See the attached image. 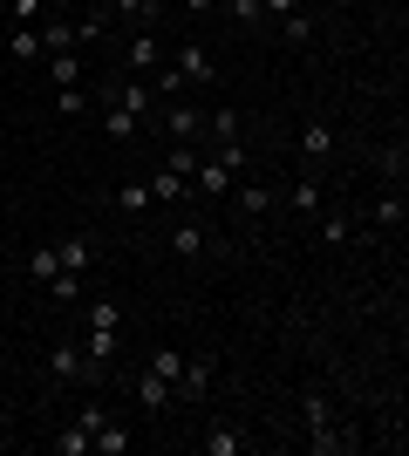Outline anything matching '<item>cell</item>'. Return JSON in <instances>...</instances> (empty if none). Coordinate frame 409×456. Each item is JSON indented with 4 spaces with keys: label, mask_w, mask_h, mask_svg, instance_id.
Wrapping results in <instances>:
<instances>
[{
    "label": "cell",
    "mask_w": 409,
    "mask_h": 456,
    "mask_svg": "<svg viewBox=\"0 0 409 456\" xmlns=\"http://www.w3.org/2000/svg\"><path fill=\"white\" fill-rule=\"evenodd\" d=\"M246 171V143H218L212 157H198V171H192V191L205 198V205H218V198H233V177Z\"/></svg>",
    "instance_id": "cell-1"
},
{
    "label": "cell",
    "mask_w": 409,
    "mask_h": 456,
    "mask_svg": "<svg viewBox=\"0 0 409 456\" xmlns=\"http://www.w3.org/2000/svg\"><path fill=\"white\" fill-rule=\"evenodd\" d=\"M300 416H307V450L314 456H334V450H348V429L334 422V402H328V388H300Z\"/></svg>",
    "instance_id": "cell-2"
},
{
    "label": "cell",
    "mask_w": 409,
    "mask_h": 456,
    "mask_svg": "<svg viewBox=\"0 0 409 456\" xmlns=\"http://www.w3.org/2000/svg\"><path fill=\"white\" fill-rule=\"evenodd\" d=\"M48 375L69 381V388H102V381H110V368H96V362H89V347L69 334V341L48 347Z\"/></svg>",
    "instance_id": "cell-3"
},
{
    "label": "cell",
    "mask_w": 409,
    "mask_h": 456,
    "mask_svg": "<svg viewBox=\"0 0 409 456\" xmlns=\"http://www.w3.org/2000/svg\"><path fill=\"white\" fill-rule=\"evenodd\" d=\"M164 61H171L164 35H157V28H130V41H123V69H130V76H157Z\"/></svg>",
    "instance_id": "cell-4"
},
{
    "label": "cell",
    "mask_w": 409,
    "mask_h": 456,
    "mask_svg": "<svg viewBox=\"0 0 409 456\" xmlns=\"http://www.w3.org/2000/svg\"><path fill=\"white\" fill-rule=\"evenodd\" d=\"M171 69H177V82L184 89H212L218 82V61L198 48V41H177V55H171Z\"/></svg>",
    "instance_id": "cell-5"
},
{
    "label": "cell",
    "mask_w": 409,
    "mask_h": 456,
    "mask_svg": "<svg viewBox=\"0 0 409 456\" xmlns=\"http://www.w3.org/2000/svg\"><path fill=\"white\" fill-rule=\"evenodd\" d=\"M212 381H218V362H212V354H192V362L177 368L171 395H177V402H205V395H212Z\"/></svg>",
    "instance_id": "cell-6"
},
{
    "label": "cell",
    "mask_w": 409,
    "mask_h": 456,
    "mask_svg": "<svg viewBox=\"0 0 409 456\" xmlns=\"http://www.w3.org/2000/svg\"><path fill=\"white\" fill-rule=\"evenodd\" d=\"M328 157H334V123H321V116L300 123V164L321 177V171H328Z\"/></svg>",
    "instance_id": "cell-7"
},
{
    "label": "cell",
    "mask_w": 409,
    "mask_h": 456,
    "mask_svg": "<svg viewBox=\"0 0 409 456\" xmlns=\"http://www.w3.org/2000/svg\"><path fill=\"white\" fill-rule=\"evenodd\" d=\"M130 402L143 409V416H157V409H171V381L143 368V375H130Z\"/></svg>",
    "instance_id": "cell-8"
},
{
    "label": "cell",
    "mask_w": 409,
    "mask_h": 456,
    "mask_svg": "<svg viewBox=\"0 0 409 456\" xmlns=\"http://www.w3.org/2000/svg\"><path fill=\"white\" fill-rule=\"evenodd\" d=\"M157 116H164L171 143H198V136H205V110H184L177 95H171V110H157Z\"/></svg>",
    "instance_id": "cell-9"
},
{
    "label": "cell",
    "mask_w": 409,
    "mask_h": 456,
    "mask_svg": "<svg viewBox=\"0 0 409 456\" xmlns=\"http://www.w3.org/2000/svg\"><path fill=\"white\" fill-rule=\"evenodd\" d=\"M55 259H61V273H89L96 266V239H89V232H69V239H55Z\"/></svg>",
    "instance_id": "cell-10"
},
{
    "label": "cell",
    "mask_w": 409,
    "mask_h": 456,
    "mask_svg": "<svg viewBox=\"0 0 409 456\" xmlns=\"http://www.w3.org/2000/svg\"><path fill=\"white\" fill-rule=\"evenodd\" d=\"M198 450L205 456H246V429H239V422H212V429L198 436Z\"/></svg>",
    "instance_id": "cell-11"
},
{
    "label": "cell",
    "mask_w": 409,
    "mask_h": 456,
    "mask_svg": "<svg viewBox=\"0 0 409 456\" xmlns=\"http://www.w3.org/2000/svg\"><path fill=\"white\" fill-rule=\"evenodd\" d=\"M123 327V306L102 293V300H82V334H117Z\"/></svg>",
    "instance_id": "cell-12"
},
{
    "label": "cell",
    "mask_w": 409,
    "mask_h": 456,
    "mask_svg": "<svg viewBox=\"0 0 409 456\" xmlns=\"http://www.w3.org/2000/svg\"><path fill=\"white\" fill-rule=\"evenodd\" d=\"M110 20H123V28H157V20H164V0H110Z\"/></svg>",
    "instance_id": "cell-13"
},
{
    "label": "cell",
    "mask_w": 409,
    "mask_h": 456,
    "mask_svg": "<svg viewBox=\"0 0 409 456\" xmlns=\"http://www.w3.org/2000/svg\"><path fill=\"white\" fill-rule=\"evenodd\" d=\"M89 450H96V456H123V450H130V429H123V416H102L96 429H89Z\"/></svg>",
    "instance_id": "cell-14"
},
{
    "label": "cell",
    "mask_w": 409,
    "mask_h": 456,
    "mask_svg": "<svg viewBox=\"0 0 409 456\" xmlns=\"http://www.w3.org/2000/svg\"><path fill=\"white\" fill-rule=\"evenodd\" d=\"M143 184H151V205H184V198H192V177H177L171 164L157 177H143Z\"/></svg>",
    "instance_id": "cell-15"
},
{
    "label": "cell",
    "mask_w": 409,
    "mask_h": 456,
    "mask_svg": "<svg viewBox=\"0 0 409 456\" xmlns=\"http://www.w3.org/2000/svg\"><path fill=\"white\" fill-rule=\"evenodd\" d=\"M205 246H212V232L198 225V218H177V232H171V252H177V259H205Z\"/></svg>",
    "instance_id": "cell-16"
},
{
    "label": "cell",
    "mask_w": 409,
    "mask_h": 456,
    "mask_svg": "<svg viewBox=\"0 0 409 456\" xmlns=\"http://www.w3.org/2000/svg\"><path fill=\"white\" fill-rule=\"evenodd\" d=\"M48 61V82H55V89H82V55L76 48H61V55H41Z\"/></svg>",
    "instance_id": "cell-17"
},
{
    "label": "cell",
    "mask_w": 409,
    "mask_h": 456,
    "mask_svg": "<svg viewBox=\"0 0 409 456\" xmlns=\"http://www.w3.org/2000/svg\"><path fill=\"white\" fill-rule=\"evenodd\" d=\"M287 211H300V218H314V211H321V177H314V171L287 191Z\"/></svg>",
    "instance_id": "cell-18"
},
{
    "label": "cell",
    "mask_w": 409,
    "mask_h": 456,
    "mask_svg": "<svg viewBox=\"0 0 409 456\" xmlns=\"http://www.w3.org/2000/svg\"><path fill=\"white\" fill-rule=\"evenodd\" d=\"M369 218H375L382 232H403V191H382V198L369 205Z\"/></svg>",
    "instance_id": "cell-19"
},
{
    "label": "cell",
    "mask_w": 409,
    "mask_h": 456,
    "mask_svg": "<svg viewBox=\"0 0 409 456\" xmlns=\"http://www.w3.org/2000/svg\"><path fill=\"white\" fill-rule=\"evenodd\" d=\"M273 205H280V191H266V184H239V211H246V218H266Z\"/></svg>",
    "instance_id": "cell-20"
},
{
    "label": "cell",
    "mask_w": 409,
    "mask_h": 456,
    "mask_svg": "<svg viewBox=\"0 0 409 456\" xmlns=\"http://www.w3.org/2000/svg\"><path fill=\"white\" fill-rule=\"evenodd\" d=\"M280 35H287L293 48H307V41H314V14H307V7H293V14H280Z\"/></svg>",
    "instance_id": "cell-21"
},
{
    "label": "cell",
    "mask_w": 409,
    "mask_h": 456,
    "mask_svg": "<svg viewBox=\"0 0 409 456\" xmlns=\"http://www.w3.org/2000/svg\"><path fill=\"white\" fill-rule=\"evenodd\" d=\"M55 273H61L55 246H35V252H28V280H35V286H48V280H55Z\"/></svg>",
    "instance_id": "cell-22"
},
{
    "label": "cell",
    "mask_w": 409,
    "mask_h": 456,
    "mask_svg": "<svg viewBox=\"0 0 409 456\" xmlns=\"http://www.w3.org/2000/svg\"><path fill=\"white\" fill-rule=\"evenodd\" d=\"M225 14H233L246 35H259V28H266V7H259V0H225Z\"/></svg>",
    "instance_id": "cell-23"
},
{
    "label": "cell",
    "mask_w": 409,
    "mask_h": 456,
    "mask_svg": "<svg viewBox=\"0 0 409 456\" xmlns=\"http://www.w3.org/2000/svg\"><path fill=\"white\" fill-rule=\"evenodd\" d=\"M102 28H110V0H102V7H89V14L76 20V48H82V41H96Z\"/></svg>",
    "instance_id": "cell-24"
},
{
    "label": "cell",
    "mask_w": 409,
    "mask_h": 456,
    "mask_svg": "<svg viewBox=\"0 0 409 456\" xmlns=\"http://www.w3.org/2000/svg\"><path fill=\"white\" fill-rule=\"evenodd\" d=\"M375 171H382V177H389L396 191H403V171H409V157H403V143H389V151L375 157Z\"/></svg>",
    "instance_id": "cell-25"
},
{
    "label": "cell",
    "mask_w": 409,
    "mask_h": 456,
    "mask_svg": "<svg viewBox=\"0 0 409 456\" xmlns=\"http://www.w3.org/2000/svg\"><path fill=\"white\" fill-rule=\"evenodd\" d=\"M48 293H55L61 306H82V273H55V280H48Z\"/></svg>",
    "instance_id": "cell-26"
},
{
    "label": "cell",
    "mask_w": 409,
    "mask_h": 456,
    "mask_svg": "<svg viewBox=\"0 0 409 456\" xmlns=\"http://www.w3.org/2000/svg\"><path fill=\"white\" fill-rule=\"evenodd\" d=\"M151 375H164V381H177V368H184V354H177V347H151Z\"/></svg>",
    "instance_id": "cell-27"
},
{
    "label": "cell",
    "mask_w": 409,
    "mask_h": 456,
    "mask_svg": "<svg viewBox=\"0 0 409 456\" xmlns=\"http://www.w3.org/2000/svg\"><path fill=\"white\" fill-rule=\"evenodd\" d=\"M48 48H41V28H14V61H41Z\"/></svg>",
    "instance_id": "cell-28"
},
{
    "label": "cell",
    "mask_w": 409,
    "mask_h": 456,
    "mask_svg": "<svg viewBox=\"0 0 409 456\" xmlns=\"http://www.w3.org/2000/svg\"><path fill=\"white\" fill-rule=\"evenodd\" d=\"M55 456H89V429H82V422H69V429L55 436Z\"/></svg>",
    "instance_id": "cell-29"
},
{
    "label": "cell",
    "mask_w": 409,
    "mask_h": 456,
    "mask_svg": "<svg viewBox=\"0 0 409 456\" xmlns=\"http://www.w3.org/2000/svg\"><path fill=\"white\" fill-rule=\"evenodd\" d=\"M102 130L117 136V143H130V136H136V116H130V110H117V102H110V116H102Z\"/></svg>",
    "instance_id": "cell-30"
},
{
    "label": "cell",
    "mask_w": 409,
    "mask_h": 456,
    "mask_svg": "<svg viewBox=\"0 0 409 456\" xmlns=\"http://www.w3.org/2000/svg\"><path fill=\"white\" fill-rule=\"evenodd\" d=\"M205 130H212L218 143H233V136H239V110H212V116H205Z\"/></svg>",
    "instance_id": "cell-31"
},
{
    "label": "cell",
    "mask_w": 409,
    "mask_h": 456,
    "mask_svg": "<svg viewBox=\"0 0 409 456\" xmlns=\"http://www.w3.org/2000/svg\"><path fill=\"white\" fill-rule=\"evenodd\" d=\"M117 211H130V218H136V211H151V184H123L117 191Z\"/></svg>",
    "instance_id": "cell-32"
},
{
    "label": "cell",
    "mask_w": 409,
    "mask_h": 456,
    "mask_svg": "<svg viewBox=\"0 0 409 456\" xmlns=\"http://www.w3.org/2000/svg\"><path fill=\"white\" fill-rule=\"evenodd\" d=\"M321 239H328V246H348V239H355V218H341V211L321 218Z\"/></svg>",
    "instance_id": "cell-33"
},
{
    "label": "cell",
    "mask_w": 409,
    "mask_h": 456,
    "mask_svg": "<svg viewBox=\"0 0 409 456\" xmlns=\"http://www.w3.org/2000/svg\"><path fill=\"white\" fill-rule=\"evenodd\" d=\"M55 110L61 116H82V110H89V89H55Z\"/></svg>",
    "instance_id": "cell-34"
},
{
    "label": "cell",
    "mask_w": 409,
    "mask_h": 456,
    "mask_svg": "<svg viewBox=\"0 0 409 456\" xmlns=\"http://www.w3.org/2000/svg\"><path fill=\"white\" fill-rule=\"evenodd\" d=\"M171 171H177V177L198 171V151H192V143H171Z\"/></svg>",
    "instance_id": "cell-35"
},
{
    "label": "cell",
    "mask_w": 409,
    "mask_h": 456,
    "mask_svg": "<svg viewBox=\"0 0 409 456\" xmlns=\"http://www.w3.org/2000/svg\"><path fill=\"white\" fill-rule=\"evenodd\" d=\"M41 14H48V7H41V0H14V28H35Z\"/></svg>",
    "instance_id": "cell-36"
},
{
    "label": "cell",
    "mask_w": 409,
    "mask_h": 456,
    "mask_svg": "<svg viewBox=\"0 0 409 456\" xmlns=\"http://www.w3.org/2000/svg\"><path fill=\"white\" fill-rule=\"evenodd\" d=\"M266 7V20H280V14H293V7H307V0H259Z\"/></svg>",
    "instance_id": "cell-37"
},
{
    "label": "cell",
    "mask_w": 409,
    "mask_h": 456,
    "mask_svg": "<svg viewBox=\"0 0 409 456\" xmlns=\"http://www.w3.org/2000/svg\"><path fill=\"white\" fill-rule=\"evenodd\" d=\"M177 7H184V14H212L218 0H177Z\"/></svg>",
    "instance_id": "cell-38"
},
{
    "label": "cell",
    "mask_w": 409,
    "mask_h": 456,
    "mask_svg": "<svg viewBox=\"0 0 409 456\" xmlns=\"http://www.w3.org/2000/svg\"><path fill=\"white\" fill-rule=\"evenodd\" d=\"M41 7H48V14H61V7H69V0H41Z\"/></svg>",
    "instance_id": "cell-39"
},
{
    "label": "cell",
    "mask_w": 409,
    "mask_h": 456,
    "mask_svg": "<svg viewBox=\"0 0 409 456\" xmlns=\"http://www.w3.org/2000/svg\"><path fill=\"white\" fill-rule=\"evenodd\" d=\"M334 7H341V0H334Z\"/></svg>",
    "instance_id": "cell-40"
}]
</instances>
